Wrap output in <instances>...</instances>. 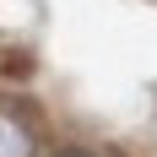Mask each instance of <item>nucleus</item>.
<instances>
[{"instance_id":"obj_1","label":"nucleus","mask_w":157,"mask_h":157,"mask_svg":"<svg viewBox=\"0 0 157 157\" xmlns=\"http://www.w3.org/2000/svg\"><path fill=\"white\" fill-rule=\"evenodd\" d=\"M0 157H38V136L22 114L0 109Z\"/></svg>"},{"instance_id":"obj_2","label":"nucleus","mask_w":157,"mask_h":157,"mask_svg":"<svg viewBox=\"0 0 157 157\" xmlns=\"http://www.w3.org/2000/svg\"><path fill=\"white\" fill-rule=\"evenodd\" d=\"M54 157H87V152H76V146H60V152H54Z\"/></svg>"}]
</instances>
